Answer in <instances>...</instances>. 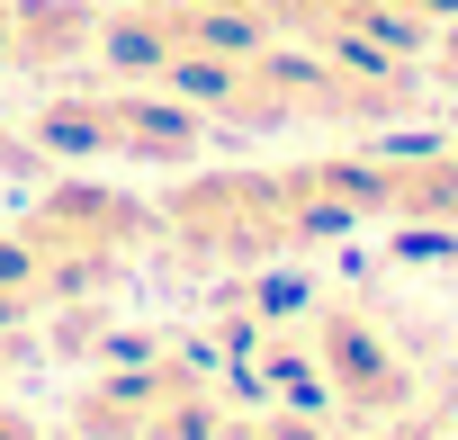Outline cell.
<instances>
[{
	"label": "cell",
	"instance_id": "obj_10",
	"mask_svg": "<svg viewBox=\"0 0 458 440\" xmlns=\"http://www.w3.org/2000/svg\"><path fill=\"white\" fill-rule=\"evenodd\" d=\"M404 10H413V19H422V28H431V37H440V28H449V19H458V0H404Z\"/></svg>",
	"mask_w": 458,
	"mask_h": 440
},
{
	"label": "cell",
	"instance_id": "obj_2",
	"mask_svg": "<svg viewBox=\"0 0 458 440\" xmlns=\"http://www.w3.org/2000/svg\"><path fill=\"white\" fill-rule=\"evenodd\" d=\"M153 243H162L153 198L108 189V180H55L37 207L0 225V333L117 288Z\"/></svg>",
	"mask_w": 458,
	"mask_h": 440
},
{
	"label": "cell",
	"instance_id": "obj_11",
	"mask_svg": "<svg viewBox=\"0 0 458 440\" xmlns=\"http://www.w3.org/2000/svg\"><path fill=\"white\" fill-rule=\"evenodd\" d=\"M10 368H19V333H0V386H10Z\"/></svg>",
	"mask_w": 458,
	"mask_h": 440
},
{
	"label": "cell",
	"instance_id": "obj_1",
	"mask_svg": "<svg viewBox=\"0 0 458 440\" xmlns=\"http://www.w3.org/2000/svg\"><path fill=\"white\" fill-rule=\"evenodd\" d=\"M153 216H162V243L189 270H261V261H288L306 243L369 225V171H360V153L189 171Z\"/></svg>",
	"mask_w": 458,
	"mask_h": 440
},
{
	"label": "cell",
	"instance_id": "obj_8",
	"mask_svg": "<svg viewBox=\"0 0 458 440\" xmlns=\"http://www.w3.org/2000/svg\"><path fill=\"white\" fill-rule=\"evenodd\" d=\"M0 440H72V422H46V413H28L19 395H0Z\"/></svg>",
	"mask_w": 458,
	"mask_h": 440
},
{
	"label": "cell",
	"instance_id": "obj_6",
	"mask_svg": "<svg viewBox=\"0 0 458 440\" xmlns=\"http://www.w3.org/2000/svg\"><path fill=\"white\" fill-rule=\"evenodd\" d=\"M315 351H324V368H333V386H342V404L360 422H386V413L413 404V368H404V351L369 315H351V306L315 315Z\"/></svg>",
	"mask_w": 458,
	"mask_h": 440
},
{
	"label": "cell",
	"instance_id": "obj_5",
	"mask_svg": "<svg viewBox=\"0 0 458 440\" xmlns=\"http://www.w3.org/2000/svg\"><path fill=\"white\" fill-rule=\"evenodd\" d=\"M225 404L207 368L189 360H135V368H108L72 395V440H216L225 431Z\"/></svg>",
	"mask_w": 458,
	"mask_h": 440
},
{
	"label": "cell",
	"instance_id": "obj_4",
	"mask_svg": "<svg viewBox=\"0 0 458 440\" xmlns=\"http://www.w3.org/2000/svg\"><path fill=\"white\" fill-rule=\"evenodd\" d=\"M207 108L162 90V81H99V90H55L28 117L37 153L64 162H126V171H189L207 153Z\"/></svg>",
	"mask_w": 458,
	"mask_h": 440
},
{
	"label": "cell",
	"instance_id": "obj_7",
	"mask_svg": "<svg viewBox=\"0 0 458 440\" xmlns=\"http://www.w3.org/2000/svg\"><path fill=\"white\" fill-rule=\"evenodd\" d=\"M99 55V0H10V46L0 72H72Z\"/></svg>",
	"mask_w": 458,
	"mask_h": 440
},
{
	"label": "cell",
	"instance_id": "obj_12",
	"mask_svg": "<svg viewBox=\"0 0 458 440\" xmlns=\"http://www.w3.org/2000/svg\"><path fill=\"white\" fill-rule=\"evenodd\" d=\"M10 162H19V135H0V171H10Z\"/></svg>",
	"mask_w": 458,
	"mask_h": 440
},
{
	"label": "cell",
	"instance_id": "obj_3",
	"mask_svg": "<svg viewBox=\"0 0 458 440\" xmlns=\"http://www.w3.org/2000/svg\"><path fill=\"white\" fill-rule=\"evenodd\" d=\"M180 99L207 108V126H243V135H270V126H369V117H413L422 81L404 63H360V55H324V46H243L207 63L198 81H180Z\"/></svg>",
	"mask_w": 458,
	"mask_h": 440
},
{
	"label": "cell",
	"instance_id": "obj_13",
	"mask_svg": "<svg viewBox=\"0 0 458 440\" xmlns=\"http://www.w3.org/2000/svg\"><path fill=\"white\" fill-rule=\"evenodd\" d=\"M0 46H10V0H0Z\"/></svg>",
	"mask_w": 458,
	"mask_h": 440
},
{
	"label": "cell",
	"instance_id": "obj_9",
	"mask_svg": "<svg viewBox=\"0 0 458 440\" xmlns=\"http://www.w3.org/2000/svg\"><path fill=\"white\" fill-rule=\"evenodd\" d=\"M431 90L440 99H458V19L440 28V46H431Z\"/></svg>",
	"mask_w": 458,
	"mask_h": 440
}]
</instances>
